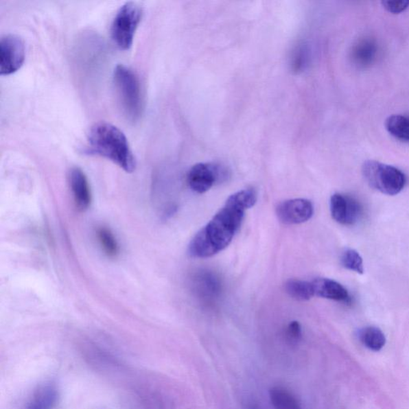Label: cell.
Instances as JSON below:
<instances>
[{
	"label": "cell",
	"mask_w": 409,
	"mask_h": 409,
	"mask_svg": "<svg viewBox=\"0 0 409 409\" xmlns=\"http://www.w3.org/2000/svg\"><path fill=\"white\" fill-rule=\"evenodd\" d=\"M257 200L255 189H242L229 197L215 215L193 237L188 255L194 258L211 257L225 250L239 231L248 209Z\"/></svg>",
	"instance_id": "1"
},
{
	"label": "cell",
	"mask_w": 409,
	"mask_h": 409,
	"mask_svg": "<svg viewBox=\"0 0 409 409\" xmlns=\"http://www.w3.org/2000/svg\"><path fill=\"white\" fill-rule=\"evenodd\" d=\"M89 152L102 156L113 162L126 172L132 173L136 160L126 135L117 126L101 121L91 128L89 137Z\"/></svg>",
	"instance_id": "2"
},
{
	"label": "cell",
	"mask_w": 409,
	"mask_h": 409,
	"mask_svg": "<svg viewBox=\"0 0 409 409\" xmlns=\"http://www.w3.org/2000/svg\"><path fill=\"white\" fill-rule=\"evenodd\" d=\"M114 84L126 118L136 121L143 114L142 93L139 78L130 68L119 65L115 68Z\"/></svg>",
	"instance_id": "3"
},
{
	"label": "cell",
	"mask_w": 409,
	"mask_h": 409,
	"mask_svg": "<svg viewBox=\"0 0 409 409\" xmlns=\"http://www.w3.org/2000/svg\"><path fill=\"white\" fill-rule=\"evenodd\" d=\"M362 174L370 187L387 196H397L407 183L406 174L401 170L377 161H366L363 164Z\"/></svg>",
	"instance_id": "4"
},
{
	"label": "cell",
	"mask_w": 409,
	"mask_h": 409,
	"mask_svg": "<svg viewBox=\"0 0 409 409\" xmlns=\"http://www.w3.org/2000/svg\"><path fill=\"white\" fill-rule=\"evenodd\" d=\"M142 16L143 8L135 2L126 3L117 12L111 26V37L119 49L129 50L132 46Z\"/></svg>",
	"instance_id": "5"
},
{
	"label": "cell",
	"mask_w": 409,
	"mask_h": 409,
	"mask_svg": "<svg viewBox=\"0 0 409 409\" xmlns=\"http://www.w3.org/2000/svg\"><path fill=\"white\" fill-rule=\"evenodd\" d=\"M25 43L21 36L8 34L0 40V74L9 75L16 72L25 60Z\"/></svg>",
	"instance_id": "6"
},
{
	"label": "cell",
	"mask_w": 409,
	"mask_h": 409,
	"mask_svg": "<svg viewBox=\"0 0 409 409\" xmlns=\"http://www.w3.org/2000/svg\"><path fill=\"white\" fill-rule=\"evenodd\" d=\"M227 172L221 165L212 163H198L189 170L187 183L197 194H204L218 183L227 178Z\"/></svg>",
	"instance_id": "7"
},
{
	"label": "cell",
	"mask_w": 409,
	"mask_h": 409,
	"mask_svg": "<svg viewBox=\"0 0 409 409\" xmlns=\"http://www.w3.org/2000/svg\"><path fill=\"white\" fill-rule=\"evenodd\" d=\"M314 208L308 199H290L281 202L276 208L277 218L285 225H299L313 217Z\"/></svg>",
	"instance_id": "8"
},
{
	"label": "cell",
	"mask_w": 409,
	"mask_h": 409,
	"mask_svg": "<svg viewBox=\"0 0 409 409\" xmlns=\"http://www.w3.org/2000/svg\"><path fill=\"white\" fill-rule=\"evenodd\" d=\"M330 211L334 220L344 226L354 225L362 215V207L356 199L339 193L331 197Z\"/></svg>",
	"instance_id": "9"
},
{
	"label": "cell",
	"mask_w": 409,
	"mask_h": 409,
	"mask_svg": "<svg viewBox=\"0 0 409 409\" xmlns=\"http://www.w3.org/2000/svg\"><path fill=\"white\" fill-rule=\"evenodd\" d=\"M69 183L76 207L82 211H86L91 206V192L84 172L79 167L72 168L69 174Z\"/></svg>",
	"instance_id": "10"
},
{
	"label": "cell",
	"mask_w": 409,
	"mask_h": 409,
	"mask_svg": "<svg viewBox=\"0 0 409 409\" xmlns=\"http://www.w3.org/2000/svg\"><path fill=\"white\" fill-rule=\"evenodd\" d=\"M193 286L199 298L206 301H215L222 290L220 280L207 270L198 272L194 277Z\"/></svg>",
	"instance_id": "11"
},
{
	"label": "cell",
	"mask_w": 409,
	"mask_h": 409,
	"mask_svg": "<svg viewBox=\"0 0 409 409\" xmlns=\"http://www.w3.org/2000/svg\"><path fill=\"white\" fill-rule=\"evenodd\" d=\"M314 296L325 299L347 303L349 295L347 289L338 282L328 279H316L312 281Z\"/></svg>",
	"instance_id": "12"
},
{
	"label": "cell",
	"mask_w": 409,
	"mask_h": 409,
	"mask_svg": "<svg viewBox=\"0 0 409 409\" xmlns=\"http://www.w3.org/2000/svg\"><path fill=\"white\" fill-rule=\"evenodd\" d=\"M378 47L373 38H365L359 40L353 47L352 61L358 67H367L376 60Z\"/></svg>",
	"instance_id": "13"
},
{
	"label": "cell",
	"mask_w": 409,
	"mask_h": 409,
	"mask_svg": "<svg viewBox=\"0 0 409 409\" xmlns=\"http://www.w3.org/2000/svg\"><path fill=\"white\" fill-rule=\"evenodd\" d=\"M58 393L55 386L43 384L34 393L26 409H53L58 401Z\"/></svg>",
	"instance_id": "14"
},
{
	"label": "cell",
	"mask_w": 409,
	"mask_h": 409,
	"mask_svg": "<svg viewBox=\"0 0 409 409\" xmlns=\"http://www.w3.org/2000/svg\"><path fill=\"white\" fill-rule=\"evenodd\" d=\"M358 338L365 347L373 352H379L386 344V338L381 329L368 326L359 331Z\"/></svg>",
	"instance_id": "15"
},
{
	"label": "cell",
	"mask_w": 409,
	"mask_h": 409,
	"mask_svg": "<svg viewBox=\"0 0 409 409\" xmlns=\"http://www.w3.org/2000/svg\"><path fill=\"white\" fill-rule=\"evenodd\" d=\"M286 293L296 301H305L313 299L314 291L312 281L290 279L285 285Z\"/></svg>",
	"instance_id": "16"
},
{
	"label": "cell",
	"mask_w": 409,
	"mask_h": 409,
	"mask_svg": "<svg viewBox=\"0 0 409 409\" xmlns=\"http://www.w3.org/2000/svg\"><path fill=\"white\" fill-rule=\"evenodd\" d=\"M270 397L275 409H301L296 397L285 388L276 386L270 390Z\"/></svg>",
	"instance_id": "17"
},
{
	"label": "cell",
	"mask_w": 409,
	"mask_h": 409,
	"mask_svg": "<svg viewBox=\"0 0 409 409\" xmlns=\"http://www.w3.org/2000/svg\"><path fill=\"white\" fill-rule=\"evenodd\" d=\"M386 128L393 137L409 142V117L401 115L389 116Z\"/></svg>",
	"instance_id": "18"
},
{
	"label": "cell",
	"mask_w": 409,
	"mask_h": 409,
	"mask_svg": "<svg viewBox=\"0 0 409 409\" xmlns=\"http://www.w3.org/2000/svg\"><path fill=\"white\" fill-rule=\"evenodd\" d=\"M310 51L305 43H299L292 51L290 56L291 70L295 73L303 72L309 66Z\"/></svg>",
	"instance_id": "19"
},
{
	"label": "cell",
	"mask_w": 409,
	"mask_h": 409,
	"mask_svg": "<svg viewBox=\"0 0 409 409\" xmlns=\"http://www.w3.org/2000/svg\"><path fill=\"white\" fill-rule=\"evenodd\" d=\"M97 236L102 248L107 256L115 257L119 254V245L116 238L110 230L106 227H101L97 231Z\"/></svg>",
	"instance_id": "20"
},
{
	"label": "cell",
	"mask_w": 409,
	"mask_h": 409,
	"mask_svg": "<svg viewBox=\"0 0 409 409\" xmlns=\"http://www.w3.org/2000/svg\"><path fill=\"white\" fill-rule=\"evenodd\" d=\"M342 265L345 269L352 270L358 274H364V264L362 257L356 250L349 249L343 253L342 256Z\"/></svg>",
	"instance_id": "21"
},
{
	"label": "cell",
	"mask_w": 409,
	"mask_h": 409,
	"mask_svg": "<svg viewBox=\"0 0 409 409\" xmlns=\"http://www.w3.org/2000/svg\"><path fill=\"white\" fill-rule=\"evenodd\" d=\"M286 338L292 345H296L303 338V330L299 321H292L286 329Z\"/></svg>",
	"instance_id": "22"
},
{
	"label": "cell",
	"mask_w": 409,
	"mask_h": 409,
	"mask_svg": "<svg viewBox=\"0 0 409 409\" xmlns=\"http://www.w3.org/2000/svg\"><path fill=\"white\" fill-rule=\"evenodd\" d=\"M383 7L387 10L388 12L393 14H399L405 12L409 7L408 0H394V1H383Z\"/></svg>",
	"instance_id": "23"
}]
</instances>
